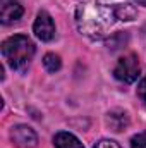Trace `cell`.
<instances>
[{
  "mask_svg": "<svg viewBox=\"0 0 146 148\" xmlns=\"http://www.w3.org/2000/svg\"><path fill=\"white\" fill-rule=\"evenodd\" d=\"M115 5H110L105 0H88L81 3L76 10V23L79 31L91 40L103 38L112 24L119 19Z\"/></svg>",
  "mask_w": 146,
  "mask_h": 148,
  "instance_id": "obj_1",
  "label": "cell"
},
{
  "mask_svg": "<svg viewBox=\"0 0 146 148\" xmlns=\"http://www.w3.org/2000/svg\"><path fill=\"white\" fill-rule=\"evenodd\" d=\"M2 55L16 71H24L35 55V43L24 35L9 36L2 43Z\"/></svg>",
  "mask_w": 146,
  "mask_h": 148,
  "instance_id": "obj_2",
  "label": "cell"
},
{
  "mask_svg": "<svg viewBox=\"0 0 146 148\" xmlns=\"http://www.w3.org/2000/svg\"><path fill=\"white\" fill-rule=\"evenodd\" d=\"M113 76L122 81V83H134L139 76V60L134 53H127L124 57L119 59L115 69H113Z\"/></svg>",
  "mask_w": 146,
  "mask_h": 148,
  "instance_id": "obj_3",
  "label": "cell"
},
{
  "mask_svg": "<svg viewBox=\"0 0 146 148\" xmlns=\"http://www.w3.org/2000/svg\"><path fill=\"white\" fill-rule=\"evenodd\" d=\"M10 140L17 148H36L38 134L33 127L26 124H17L10 129Z\"/></svg>",
  "mask_w": 146,
  "mask_h": 148,
  "instance_id": "obj_4",
  "label": "cell"
},
{
  "mask_svg": "<svg viewBox=\"0 0 146 148\" xmlns=\"http://www.w3.org/2000/svg\"><path fill=\"white\" fill-rule=\"evenodd\" d=\"M33 31L36 38H40L41 41H50L55 36V24H53V19L48 12L41 10L38 12L36 19H35V24H33Z\"/></svg>",
  "mask_w": 146,
  "mask_h": 148,
  "instance_id": "obj_5",
  "label": "cell"
},
{
  "mask_svg": "<svg viewBox=\"0 0 146 148\" xmlns=\"http://www.w3.org/2000/svg\"><path fill=\"white\" fill-rule=\"evenodd\" d=\"M24 14V9L19 0H0V21L3 24H12L19 21Z\"/></svg>",
  "mask_w": 146,
  "mask_h": 148,
  "instance_id": "obj_6",
  "label": "cell"
},
{
  "mask_svg": "<svg viewBox=\"0 0 146 148\" xmlns=\"http://www.w3.org/2000/svg\"><path fill=\"white\" fill-rule=\"evenodd\" d=\"M53 143L57 148H84L83 143L79 141V138H76L72 133L69 131H60L55 134Z\"/></svg>",
  "mask_w": 146,
  "mask_h": 148,
  "instance_id": "obj_7",
  "label": "cell"
},
{
  "mask_svg": "<svg viewBox=\"0 0 146 148\" xmlns=\"http://www.w3.org/2000/svg\"><path fill=\"white\" fill-rule=\"evenodd\" d=\"M127 124H129V121H127L126 112H112V114H108V126L113 131H122Z\"/></svg>",
  "mask_w": 146,
  "mask_h": 148,
  "instance_id": "obj_8",
  "label": "cell"
},
{
  "mask_svg": "<svg viewBox=\"0 0 146 148\" xmlns=\"http://www.w3.org/2000/svg\"><path fill=\"white\" fill-rule=\"evenodd\" d=\"M115 9H117L119 21H132L136 17V10L131 5H127V3H117Z\"/></svg>",
  "mask_w": 146,
  "mask_h": 148,
  "instance_id": "obj_9",
  "label": "cell"
},
{
  "mask_svg": "<svg viewBox=\"0 0 146 148\" xmlns=\"http://www.w3.org/2000/svg\"><path fill=\"white\" fill-rule=\"evenodd\" d=\"M43 66H45V69H46L48 73H57V71L60 69L62 62H60V57H59V55H55V53H46V55L43 57Z\"/></svg>",
  "mask_w": 146,
  "mask_h": 148,
  "instance_id": "obj_10",
  "label": "cell"
},
{
  "mask_svg": "<svg viewBox=\"0 0 146 148\" xmlns=\"http://www.w3.org/2000/svg\"><path fill=\"white\" fill-rule=\"evenodd\" d=\"M131 148H146V133H138L131 138Z\"/></svg>",
  "mask_w": 146,
  "mask_h": 148,
  "instance_id": "obj_11",
  "label": "cell"
},
{
  "mask_svg": "<svg viewBox=\"0 0 146 148\" xmlns=\"http://www.w3.org/2000/svg\"><path fill=\"white\" fill-rule=\"evenodd\" d=\"M93 148H122V147L113 140H100Z\"/></svg>",
  "mask_w": 146,
  "mask_h": 148,
  "instance_id": "obj_12",
  "label": "cell"
},
{
  "mask_svg": "<svg viewBox=\"0 0 146 148\" xmlns=\"http://www.w3.org/2000/svg\"><path fill=\"white\" fill-rule=\"evenodd\" d=\"M138 97L141 98V102L146 105V76L141 79V83L138 86Z\"/></svg>",
  "mask_w": 146,
  "mask_h": 148,
  "instance_id": "obj_13",
  "label": "cell"
},
{
  "mask_svg": "<svg viewBox=\"0 0 146 148\" xmlns=\"http://www.w3.org/2000/svg\"><path fill=\"white\" fill-rule=\"evenodd\" d=\"M134 2H138L139 5H145V7H146V0H134Z\"/></svg>",
  "mask_w": 146,
  "mask_h": 148,
  "instance_id": "obj_14",
  "label": "cell"
}]
</instances>
